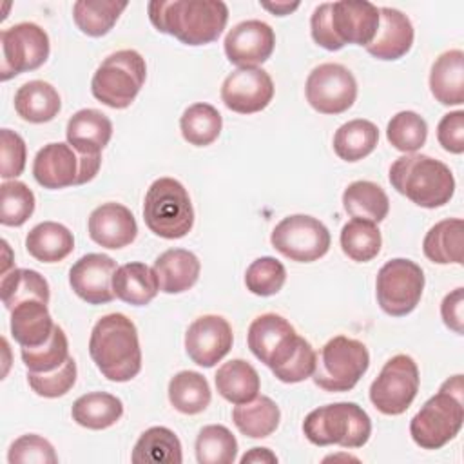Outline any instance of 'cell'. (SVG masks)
Wrapping results in <instances>:
<instances>
[{
	"label": "cell",
	"mask_w": 464,
	"mask_h": 464,
	"mask_svg": "<svg viewBox=\"0 0 464 464\" xmlns=\"http://www.w3.org/2000/svg\"><path fill=\"white\" fill-rule=\"evenodd\" d=\"M246 343L250 352L281 382H301L314 373L315 352L312 344L297 335L294 326L279 314L257 315L248 326Z\"/></svg>",
	"instance_id": "cell-1"
},
{
	"label": "cell",
	"mask_w": 464,
	"mask_h": 464,
	"mask_svg": "<svg viewBox=\"0 0 464 464\" xmlns=\"http://www.w3.org/2000/svg\"><path fill=\"white\" fill-rule=\"evenodd\" d=\"M150 24L185 45H205L219 38L228 20L221 0H152Z\"/></svg>",
	"instance_id": "cell-2"
},
{
	"label": "cell",
	"mask_w": 464,
	"mask_h": 464,
	"mask_svg": "<svg viewBox=\"0 0 464 464\" xmlns=\"http://www.w3.org/2000/svg\"><path fill=\"white\" fill-rule=\"evenodd\" d=\"M89 353L105 379L114 382L134 379L141 370L136 324L123 314L100 317L91 332Z\"/></svg>",
	"instance_id": "cell-3"
},
{
	"label": "cell",
	"mask_w": 464,
	"mask_h": 464,
	"mask_svg": "<svg viewBox=\"0 0 464 464\" xmlns=\"http://www.w3.org/2000/svg\"><path fill=\"white\" fill-rule=\"evenodd\" d=\"M379 27V7L366 0L319 4L310 18V33L317 45L339 51L346 44L368 45Z\"/></svg>",
	"instance_id": "cell-4"
},
{
	"label": "cell",
	"mask_w": 464,
	"mask_h": 464,
	"mask_svg": "<svg viewBox=\"0 0 464 464\" xmlns=\"http://www.w3.org/2000/svg\"><path fill=\"white\" fill-rule=\"evenodd\" d=\"M392 187L422 208L446 205L455 192L450 167L426 154H406L390 167Z\"/></svg>",
	"instance_id": "cell-5"
},
{
	"label": "cell",
	"mask_w": 464,
	"mask_h": 464,
	"mask_svg": "<svg viewBox=\"0 0 464 464\" xmlns=\"http://www.w3.org/2000/svg\"><path fill=\"white\" fill-rule=\"evenodd\" d=\"M462 390V375H453L422 404L410 422V435L417 446L439 450L455 439L464 422Z\"/></svg>",
	"instance_id": "cell-6"
},
{
	"label": "cell",
	"mask_w": 464,
	"mask_h": 464,
	"mask_svg": "<svg viewBox=\"0 0 464 464\" xmlns=\"http://www.w3.org/2000/svg\"><path fill=\"white\" fill-rule=\"evenodd\" d=\"M303 433L315 446L361 448L372 435V420L355 402H334L312 410L303 420Z\"/></svg>",
	"instance_id": "cell-7"
},
{
	"label": "cell",
	"mask_w": 464,
	"mask_h": 464,
	"mask_svg": "<svg viewBox=\"0 0 464 464\" xmlns=\"http://www.w3.org/2000/svg\"><path fill=\"white\" fill-rule=\"evenodd\" d=\"M149 230L163 239H179L192 230L194 208L187 188L174 178L152 181L143 201Z\"/></svg>",
	"instance_id": "cell-8"
},
{
	"label": "cell",
	"mask_w": 464,
	"mask_h": 464,
	"mask_svg": "<svg viewBox=\"0 0 464 464\" xmlns=\"http://www.w3.org/2000/svg\"><path fill=\"white\" fill-rule=\"evenodd\" d=\"M145 78V58L134 49H121L98 65L91 80V91L103 105L127 109L141 91Z\"/></svg>",
	"instance_id": "cell-9"
},
{
	"label": "cell",
	"mask_w": 464,
	"mask_h": 464,
	"mask_svg": "<svg viewBox=\"0 0 464 464\" xmlns=\"http://www.w3.org/2000/svg\"><path fill=\"white\" fill-rule=\"evenodd\" d=\"M370 366V353L364 343L335 335L319 353H315V368L312 379L324 392H350Z\"/></svg>",
	"instance_id": "cell-10"
},
{
	"label": "cell",
	"mask_w": 464,
	"mask_h": 464,
	"mask_svg": "<svg viewBox=\"0 0 464 464\" xmlns=\"http://www.w3.org/2000/svg\"><path fill=\"white\" fill-rule=\"evenodd\" d=\"M102 154H78L69 143L44 145L33 161V176L38 185L58 190L72 185H83L98 174Z\"/></svg>",
	"instance_id": "cell-11"
},
{
	"label": "cell",
	"mask_w": 464,
	"mask_h": 464,
	"mask_svg": "<svg viewBox=\"0 0 464 464\" xmlns=\"http://www.w3.org/2000/svg\"><path fill=\"white\" fill-rule=\"evenodd\" d=\"M422 290L424 272L411 259H390L377 272V303L388 315L402 317L411 314L422 297Z\"/></svg>",
	"instance_id": "cell-12"
},
{
	"label": "cell",
	"mask_w": 464,
	"mask_h": 464,
	"mask_svg": "<svg viewBox=\"0 0 464 464\" xmlns=\"http://www.w3.org/2000/svg\"><path fill=\"white\" fill-rule=\"evenodd\" d=\"M419 384L420 377L415 361L406 353H399L386 361L372 382L370 401L384 415H401L417 397Z\"/></svg>",
	"instance_id": "cell-13"
},
{
	"label": "cell",
	"mask_w": 464,
	"mask_h": 464,
	"mask_svg": "<svg viewBox=\"0 0 464 464\" xmlns=\"http://www.w3.org/2000/svg\"><path fill=\"white\" fill-rule=\"evenodd\" d=\"M330 232L315 218L292 214L283 218L272 230L270 243L285 257L297 263H312L330 248Z\"/></svg>",
	"instance_id": "cell-14"
},
{
	"label": "cell",
	"mask_w": 464,
	"mask_h": 464,
	"mask_svg": "<svg viewBox=\"0 0 464 464\" xmlns=\"http://www.w3.org/2000/svg\"><path fill=\"white\" fill-rule=\"evenodd\" d=\"M2 62L0 80L7 82L16 74L34 71L49 58V36L47 33L33 24L20 22L0 33Z\"/></svg>",
	"instance_id": "cell-15"
},
{
	"label": "cell",
	"mask_w": 464,
	"mask_h": 464,
	"mask_svg": "<svg viewBox=\"0 0 464 464\" xmlns=\"http://www.w3.org/2000/svg\"><path fill=\"white\" fill-rule=\"evenodd\" d=\"M306 102L321 114H341L357 98L355 76L341 63H321L312 69L304 85Z\"/></svg>",
	"instance_id": "cell-16"
},
{
	"label": "cell",
	"mask_w": 464,
	"mask_h": 464,
	"mask_svg": "<svg viewBox=\"0 0 464 464\" xmlns=\"http://www.w3.org/2000/svg\"><path fill=\"white\" fill-rule=\"evenodd\" d=\"M274 98V82L265 69L237 67L221 85V100L227 109L239 114H254L268 107Z\"/></svg>",
	"instance_id": "cell-17"
},
{
	"label": "cell",
	"mask_w": 464,
	"mask_h": 464,
	"mask_svg": "<svg viewBox=\"0 0 464 464\" xmlns=\"http://www.w3.org/2000/svg\"><path fill=\"white\" fill-rule=\"evenodd\" d=\"M234 334L221 315H201L194 319L185 334V350L192 362L203 368L218 364L232 348Z\"/></svg>",
	"instance_id": "cell-18"
},
{
	"label": "cell",
	"mask_w": 464,
	"mask_h": 464,
	"mask_svg": "<svg viewBox=\"0 0 464 464\" xmlns=\"http://www.w3.org/2000/svg\"><path fill=\"white\" fill-rule=\"evenodd\" d=\"M223 47L230 63L237 67H257L272 56L276 34L266 22L245 20L227 33Z\"/></svg>",
	"instance_id": "cell-19"
},
{
	"label": "cell",
	"mask_w": 464,
	"mask_h": 464,
	"mask_svg": "<svg viewBox=\"0 0 464 464\" xmlns=\"http://www.w3.org/2000/svg\"><path fill=\"white\" fill-rule=\"evenodd\" d=\"M116 270V261L111 256L87 254L71 266L69 285L85 303L105 304L116 297L112 290V277Z\"/></svg>",
	"instance_id": "cell-20"
},
{
	"label": "cell",
	"mask_w": 464,
	"mask_h": 464,
	"mask_svg": "<svg viewBox=\"0 0 464 464\" xmlns=\"http://www.w3.org/2000/svg\"><path fill=\"white\" fill-rule=\"evenodd\" d=\"M89 237L103 248H123L138 236V225L132 212L121 203H103L96 207L87 221Z\"/></svg>",
	"instance_id": "cell-21"
},
{
	"label": "cell",
	"mask_w": 464,
	"mask_h": 464,
	"mask_svg": "<svg viewBox=\"0 0 464 464\" xmlns=\"http://www.w3.org/2000/svg\"><path fill=\"white\" fill-rule=\"evenodd\" d=\"M410 18L393 7H379V27L366 51L377 60H399L413 45Z\"/></svg>",
	"instance_id": "cell-22"
},
{
	"label": "cell",
	"mask_w": 464,
	"mask_h": 464,
	"mask_svg": "<svg viewBox=\"0 0 464 464\" xmlns=\"http://www.w3.org/2000/svg\"><path fill=\"white\" fill-rule=\"evenodd\" d=\"M65 136L78 154H102L111 141L112 123L98 109H80L69 118Z\"/></svg>",
	"instance_id": "cell-23"
},
{
	"label": "cell",
	"mask_w": 464,
	"mask_h": 464,
	"mask_svg": "<svg viewBox=\"0 0 464 464\" xmlns=\"http://www.w3.org/2000/svg\"><path fill=\"white\" fill-rule=\"evenodd\" d=\"M152 270L161 292L181 294L198 283L201 263L190 250L169 248L156 257Z\"/></svg>",
	"instance_id": "cell-24"
},
{
	"label": "cell",
	"mask_w": 464,
	"mask_h": 464,
	"mask_svg": "<svg viewBox=\"0 0 464 464\" xmlns=\"http://www.w3.org/2000/svg\"><path fill=\"white\" fill-rule=\"evenodd\" d=\"M430 91L442 105L464 103V53L460 49L446 51L433 62Z\"/></svg>",
	"instance_id": "cell-25"
},
{
	"label": "cell",
	"mask_w": 464,
	"mask_h": 464,
	"mask_svg": "<svg viewBox=\"0 0 464 464\" xmlns=\"http://www.w3.org/2000/svg\"><path fill=\"white\" fill-rule=\"evenodd\" d=\"M60 109L62 100L58 91L44 80L25 82L14 92V111L29 123L51 121L58 116Z\"/></svg>",
	"instance_id": "cell-26"
},
{
	"label": "cell",
	"mask_w": 464,
	"mask_h": 464,
	"mask_svg": "<svg viewBox=\"0 0 464 464\" xmlns=\"http://www.w3.org/2000/svg\"><path fill=\"white\" fill-rule=\"evenodd\" d=\"M54 330L47 303L24 301L11 310V335L20 346H40Z\"/></svg>",
	"instance_id": "cell-27"
},
{
	"label": "cell",
	"mask_w": 464,
	"mask_h": 464,
	"mask_svg": "<svg viewBox=\"0 0 464 464\" xmlns=\"http://www.w3.org/2000/svg\"><path fill=\"white\" fill-rule=\"evenodd\" d=\"M422 252L437 265H462L464 221L460 218H450L435 223L424 236Z\"/></svg>",
	"instance_id": "cell-28"
},
{
	"label": "cell",
	"mask_w": 464,
	"mask_h": 464,
	"mask_svg": "<svg viewBox=\"0 0 464 464\" xmlns=\"http://www.w3.org/2000/svg\"><path fill=\"white\" fill-rule=\"evenodd\" d=\"M112 290L123 303L145 306L156 297L160 285L154 270L145 263H125L114 272Z\"/></svg>",
	"instance_id": "cell-29"
},
{
	"label": "cell",
	"mask_w": 464,
	"mask_h": 464,
	"mask_svg": "<svg viewBox=\"0 0 464 464\" xmlns=\"http://www.w3.org/2000/svg\"><path fill=\"white\" fill-rule=\"evenodd\" d=\"M214 381L218 393L232 404H243L256 399L261 388L257 370L243 359H232L228 362H223L218 368Z\"/></svg>",
	"instance_id": "cell-30"
},
{
	"label": "cell",
	"mask_w": 464,
	"mask_h": 464,
	"mask_svg": "<svg viewBox=\"0 0 464 464\" xmlns=\"http://www.w3.org/2000/svg\"><path fill=\"white\" fill-rule=\"evenodd\" d=\"M25 248L40 263H58L72 252L74 237L65 225L44 221L27 232Z\"/></svg>",
	"instance_id": "cell-31"
},
{
	"label": "cell",
	"mask_w": 464,
	"mask_h": 464,
	"mask_svg": "<svg viewBox=\"0 0 464 464\" xmlns=\"http://www.w3.org/2000/svg\"><path fill=\"white\" fill-rule=\"evenodd\" d=\"M130 460L134 464H181V442L172 430L152 426L136 440Z\"/></svg>",
	"instance_id": "cell-32"
},
{
	"label": "cell",
	"mask_w": 464,
	"mask_h": 464,
	"mask_svg": "<svg viewBox=\"0 0 464 464\" xmlns=\"http://www.w3.org/2000/svg\"><path fill=\"white\" fill-rule=\"evenodd\" d=\"M72 420L87 430H105L123 415V402L107 392H91L78 397L71 408Z\"/></svg>",
	"instance_id": "cell-33"
},
{
	"label": "cell",
	"mask_w": 464,
	"mask_h": 464,
	"mask_svg": "<svg viewBox=\"0 0 464 464\" xmlns=\"http://www.w3.org/2000/svg\"><path fill=\"white\" fill-rule=\"evenodd\" d=\"M343 207L353 219L381 223L390 210V199L382 187L373 181H353L343 192Z\"/></svg>",
	"instance_id": "cell-34"
},
{
	"label": "cell",
	"mask_w": 464,
	"mask_h": 464,
	"mask_svg": "<svg viewBox=\"0 0 464 464\" xmlns=\"http://www.w3.org/2000/svg\"><path fill=\"white\" fill-rule=\"evenodd\" d=\"M232 420L245 437L265 439L279 426L281 411L270 397L259 395L248 402L236 404L232 410Z\"/></svg>",
	"instance_id": "cell-35"
},
{
	"label": "cell",
	"mask_w": 464,
	"mask_h": 464,
	"mask_svg": "<svg viewBox=\"0 0 464 464\" xmlns=\"http://www.w3.org/2000/svg\"><path fill=\"white\" fill-rule=\"evenodd\" d=\"M379 141V129L370 120H350L343 123L334 134L335 154L348 161H359L373 152Z\"/></svg>",
	"instance_id": "cell-36"
},
{
	"label": "cell",
	"mask_w": 464,
	"mask_h": 464,
	"mask_svg": "<svg viewBox=\"0 0 464 464\" xmlns=\"http://www.w3.org/2000/svg\"><path fill=\"white\" fill-rule=\"evenodd\" d=\"M212 392L208 381L192 370L178 372L169 381V401L179 413L196 415L207 410L210 404Z\"/></svg>",
	"instance_id": "cell-37"
},
{
	"label": "cell",
	"mask_w": 464,
	"mask_h": 464,
	"mask_svg": "<svg viewBox=\"0 0 464 464\" xmlns=\"http://www.w3.org/2000/svg\"><path fill=\"white\" fill-rule=\"evenodd\" d=\"M2 303L7 310H13L24 301H42L49 304V285L45 277L31 268H13L2 276L0 281Z\"/></svg>",
	"instance_id": "cell-38"
},
{
	"label": "cell",
	"mask_w": 464,
	"mask_h": 464,
	"mask_svg": "<svg viewBox=\"0 0 464 464\" xmlns=\"http://www.w3.org/2000/svg\"><path fill=\"white\" fill-rule=\"evenodd\" d=\"M125 7L127 2L116 0H78L72 5V18L83 34L98 38L114 27Z\"/></svg>",
	"instance_id": "cell-39"
},
{
	"label": "cell",
	"mask_w": 464,
	"mask_h": 464,
	"mask_svg": "<svg viewBox=\"0 0 464 464\" xmlns=\"http://www.w3.org/2000/svg\"><path fill=\"white\" fill-rule=\"evenodd\" d=\"M223 127L219 111L210 103H192L179 118V129L185 141L194 147H207L218 140Z\"/></svg>",
	"instance_id": "cell-40"
},
{
	"label": "cell",
	"mask_w": 464,
	"mask_h": 464,
	"mask_svg": "<svg viewBox=\"0 0 464 464\" xmlns=\"http://www.w3.org/2000/svg\"><path fill=\"white\" fill-rule=\"evenodd\" d=\"M237 457V440L223 424H208L196 437V459L199 464H232Z\"/></svg>",
	"instance_id": "cell-41"
},
{
	"label": "cell",
	"mask_w": 464,
	"mask_h": 464,
	"mask_svg": "<svg viewBox=\"0 0 464 464\" xmlns=\"http://www.w3.org/2000/svg\"><path fill=\"white\" fill-rule=\"evenodd\" d=\"M381 245L382 237L375 223L352 219L341 230V248L352 261H372L381 252Z\"/></svg>",
	"instance_id": "cell-42"
},
{
	"label": "cell",
	"mask_w": 464,
	"mask_h": 464,
	"mask_svg": "<svg viewBox=\"0 0 464 464\" xmlns=\"http://www.w3.org/2000/svg\"><path fill=\"white\" fill-rule=\"evenodd\" d=\"M22 361L27 372H53L60 368L71 355H69V341L62 326L54 324L51 337L40 346H22L20 350Z\"/></svg>",
	"instance_id": "cell-43"
},
{
	"label": "cell",
	"mask_w": 464,
	"mask_h": 464,
	"mask_svg": "<svg viewBox=\"0 0 464 464\" xmlns=\"http://www.w3.org/2000/svg\"><path fill=\"white\" fill-rule=\"evenodd\" d=\"M386 138L393 149L413 154L428 138V125L424 118L413 111H401L388 121Z\"/></svg>",
	"instance_id": "cell-44"
},
{
	"label": "cell",
	"mask_w": 464,
	"mask_h": 464,
	"mask_svg": "<svg viewBox=\"0 0 464 464\" xmlns=\"http://www.w3.org/2000/svg\"><path fill=\"white\" fill-rule=\"evenodd\" d=\"M33 190L16 179L0 185V223L5 227H22L34 212Z\"/></svg>",
	"instance_id": "cell-45"
},
{
	"label": "cell",
	"mask_w": 464,
	"mask_h": 464,
	"mask_svg": "<svg viewBox=\"0 0 464 464\" xmlns=\"http://www.w3.org/2000/svg\"><path fill=\"white\" fill-rule=\"evenodd\" d=\"M286 281V270L281 261L270 256L257 257L245 272V285L254 295L268 297L277 294Z\"/></svg>",
	"instance_id": "cell-46"
},
{
	"label": "cell",
	"mask_w": 464,
	"mask_h": 464,
	"mask_svg": "<svg viewBox=\"0 0 464 464\" xmlns=\"http://www.w3.org/2000/svg\"><path fill=\"white\" fill-rule=\"evenodd\" d=\"M27 382L31 390L47 399H56L65 395L76 382V361L69 357L60 368L53 372H27Z\"/></svg>",
	"instance_id": "cell-47"
},
{
	"label": "cell",
	"mask_w": 464,
	"mask_h": 464,
	"mask_svg": "<svg viewBox=\"0 0 464 464\" xmlns=\"http://www.w3.org/2000/svg\"><path fill=\"white\" fill-rule=\"evenodd\" d=\"M7 460L9 464H56L58 457L54 453L53 444L36 435V433H27L18 437L7 453Z\"/></svg>",
	"instance_id": "cell-48"
},
{
	"label": "cell",
	"mask_w": 464,
	"mask_h": 464,
	"mask_svg": "<svg viewBox=\"0 0 464 464\" xmlns=\"http://www.w3.org/2000/svg\"><path fill=\"white\" fill-rule=\"evenodd\" d=\"M0 158H2V165H0V176L7 181V179H14L18 178L24 169H25V141L24 138L11 130V129H2L0 130Z\"/></svg>",
	"instance_id": "cell-49"
},
{
	"label": "cell",
	"mask_w": 464,
	"mask_h": 464,
	"mask_svg": "<svg viewBox=\"0 0 464 464\" xmlns=\"http://www.w3.org/2000/svg\"><path fill=\"white\" fill-rule=\"evenodd\" d=\"M437 140L440 147L451 154L464 152V111H453L440 118Z\"/></svg>",
	"instance_id": "cell-50"
},
{
	"label": "cell",
	"mask_w": 464,
	"mask_h": 464,
	"mask_svg": "<svg viewBox=\"0 0 464 464\" xmlns=\"http://www.w3.org/2000/svg\"><path fill=\"white\" fill-rule=\"evenodd\" d=\"M440 315L444 324L455 334L462 335L464 332V290L462 286L446 294L440 303Z\"/></svg>",
	"instance_id": "cell-51"
},
{
	"label": "cell",
	"mask_w": 464,
	"mask_h": 464,
	"mask_svg": "<svg viewBox=\"0 0 464 464\" xmlns=\"http://www.w3.org/2000/svg\"><path fill=\"white\" fill-rule=\"evenodd\" d=\"M246 462H277V457L268 448H252L241 457V464Z\"/></svg>",
	"instance_id": "cell-52"
},
{
	"label": "cell",
	"mask_w": 464,
	"mask_h": 464,
	"mask_svg": "<svg viewBox=\"0 0 464 464\" xmlns=\"http://www.w3.org/2000/svg\"><path fill=\"white\" fill-rule=\"evenodd\" d=\"M261 7H265L266 11L274 13L276 16H285V14H290L292 11H295L299 7V2H276V4H268V2H263Z\"/></svg>",
	"instance_id": "cell-53"
}]
</instances>
